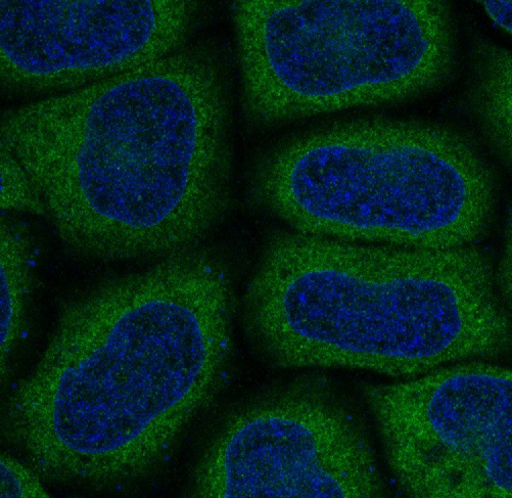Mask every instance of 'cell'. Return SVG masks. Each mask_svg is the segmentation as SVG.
Returning <instances> with one entry per match:
<instances>
[{
	"mask_svg": "<svg viewBox=\"0 0 512 498\" xmlns=\"http://www.w3.org/2000/svg\"><path fill=\"white\" fill-rule=\"evenodd\" d=\"M234 295L224 264L185 251L63 306L4 432L38 474L111 486L170 454L219 388Z\"/></svg>",
	"mask_w": 512,
	"mask_h": 498,
	"instance_id": "6da1fadb",
	"label": "cell"
},
{
	"mask_svg": "<svg viewBox=\"0 0 512 498\" xmlns=\"http://www.w3.org/2000/svg\"><path fill=\"white\" fill-rule=\"evenodd\" d=\"M228 101L205 48L5 113L2 151L72 249L130 259L189 251L229 202Z\"/></svg>",
	"mask_w": 512,
	"mask_h": 498,
	"instance_id": "7a4b0ae2",
	"label": "cell"
},
{
	"mask_svg": "<svg viewBox=\"0 0 512 498\" xmlns=\"http://www.w3.org/2000/svg\"><path fill=\"white\" fill-rule=\"evenodd\" d=\"M257 345L283 368L415 377L508 350L510 321L475 248L361 244L302 233L266 245L246 296Z\"/></svg>",
	"mask_w": 512,
	"mask_h": 498,
	"instance_id": "3957f363",
	"label": "cell"
},
{
	"mask_svg": "<svg viewBox=\"0 0 512 498\" xmlns=\"http://www.w3.org/2000/svg\"><path fill=\"white\" fill-rule=\"evenodd\" d=\"M253 186L299 233L432 250L478 240L495 202L491 172L459 135L380 119L290 141L260 163Z\"/></svg>",
	"mask_w": 512,
	"mask_h": 498,
	"instance_id": "277c9868",
	"label": "cell"
},
{
	"mask_svg": "<svg viewBox=\"0 0 512 498\" xmlns=\"http://www.w3.org/2000/svg\"><path fill=\"white\" fill-rule=\"evenodd\" d=\"M246 109L270 124L430 92L456 38L434 0H249L234 8Z\"/></svg>",
	"mask_w": 512,
	"mask_h": 498,
	"instance_id": "5b68a950",
	"label": "cell"
},
{
	"mask_svg": "<svg viewBox=\"0 0 512 498\" xmlns=\"http://www.w3.org/2000/svg\"><path fill=\"white\" fill-rule=\"evenodd\" d=\"M364 389L388 464L421 498L512 495V376L486 364Z\"/></svg>",
	"mask_w": 512,
	"mask_h": 498,
	"instance_id": "8992f818",
	"label": "cell"
},
{
	"mask_svg": "<svg viewBox=\"0 0 512 498\" xmlns=\"http://www.w3.org/2000/svg\"><path fill=\"white\" fill-rule=\"evenodd\" d=\"M375 451L330 390L299 383L232 416L200 460L193 495L218 498L379 497Z\"/></svg>",
	"mask_w": 512,
	"mask_h": 498,
	"instance_id": "52a82bcc",
	"label": "cell"
},
{
	"mask_svg": "<svg viewBox=\"0 0 512 498\" xmlns=\"http://www.w3.org/2000/svg\"><path fill=\"white\" fill-rule=\"evenodd\" d=\"M198 8L186 0H5L3 85L73 92L156 62L181 49Z\"/></svg>",
	"mask_w": 512,
	"mask_h": 498,
	"instance_id": "ba28073f",
	"label": "cell"
},
{
	"mask_svg": "<svg viewBox=\"0 0 512 498\" xmlns=\"http://www.w3.org/2000/svg\"><path fill=\"white\" fill-rule=\"evenodd\" d=\"M30 277V244L20 226L2 225V374L17 346L27 302Z\"/></svg>",
	"mask_w": 512,
	"mask_h": 498,
	"instance_id": "9c48e42d",
	"label": "cell"
},
{
	"mask_svg": "<svg viewBox=\"0 0 512 498\" xmlns=\"http://www.w3.org/2000/svg\"><path fill=\"white\" fill-rule=\"evenodd\" d=\"M477 105L486 131L496 149L511 159V57L488 47L479 58Z\"/></svg>",
	"mask_w": 512,
	"mask_h": 498,
	"instance_id": "30bf717a",
	"label": "cell"
},
{
	"mask_svg": "<svg viewBox=\"0 0 512 498\" xmlns=\"http://www.w3.org/2000/svg\"><path fill=\"white\" fill-rule=\"evenodd\" d=\"M2 208L37 215L36 202L25 174L5 151H2Z\"/></svg>",
	"mask_w": 512,
	"mask_h": 498,
	"instance_id": "8fae6325",
	"label": "cell"
},
{
	"mask_svg": "<svg viewBox=\"0 0 512 498\" xmlns=\"http://www.w3.org/2000/svg\"><path fill=\"white\" fill-rule=\"evenodd\" d=\"M2 497H49L37 475L9 455L2 456Z\"/></svg>",
	"mask_w": 512,
	"mask_h": 498,
	"instance_id": "7c38bea8",
	"label": "cell"
},
{
	"mask_svg": "<svg viewBox=\"0 0 512 498\" xmlns=\"http://www.w3.org/2000/svg\"><path fill=\"white\" fill-rule=\"evenodd\" d=\"M483 5L491 19L511 33V2H483Z\"/></svg>",
	"mask_w": 512,
	"mask_h": 498,
	"instance_id": "4fadbf2b",
	"label": "cell"
}]
</instances>
